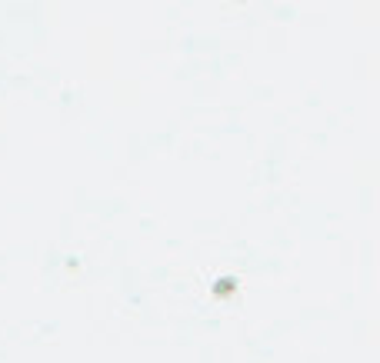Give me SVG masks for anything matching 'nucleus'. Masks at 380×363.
Returning <instances> with one entry per match:
<instances>
[]
</instances>
